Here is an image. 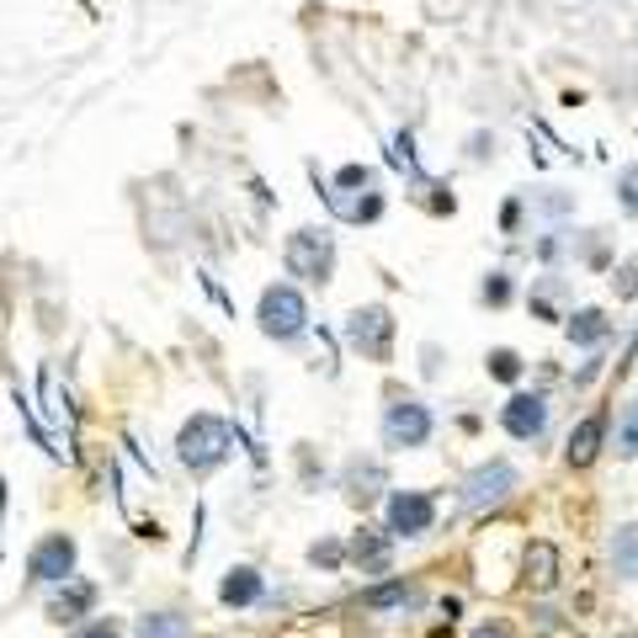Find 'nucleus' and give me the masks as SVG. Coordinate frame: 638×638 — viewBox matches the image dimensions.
Returning a JSON list of instances; mask_svg holds the SVG:
<instances>
[{"instance_id": "12", "label": "nucleus", "mask_w": 638, "mask_h": 638, "mask_svg": "<svg viewBox=\"0 0 638 638\" xmlns=\"http://www.w3.org/2000/svg\"><path fill=\"white\" fill-rule=\"evenodd\" d=\"M218 596H224L229 607H250V602L261 596V575H256V570H235V575L218 585Z\"/></svg>"}, {"instance_id": "16", "label": "nucleus", "mask_w": 638, "mask_h": 638, "mask_svg": "<svg viewBox=\"0 0 638 638\" xmlns=\"http://www.w3.org/2000/svg\"><path fill=\"white\" fill-rule=\"evenodd\" d=\"M553 570H559L553 548H548V543H532V553H527V580H532V585H553Z\"/></svg>"}, {"instance_id": "1", "label": "nucleus", "mask_w": 638, "mask_h": 638, "mask_svg": "<svg viewBox=\"0 0 638 638\" xmlns=\"http://www.w3.org/2000/svg\"><path fill=\"white\" fill-rule=\"evenodd\" d=\"M229 453V425L224 421H213V415H197V421L182 431V463L186 468H213L218 457Z\"/></svg>"}, {"instance_id": "18", "label": "nucleus", "mask_w": 638, "mask_h": 638, "mask_svg": "<svg viewBox=\"0 0 638 638\" xmlns=\"http://www.w3.org/2000/svg\"><path fill=\"white\" fill-rule=\"evenodd\" d=\"M352 553H357V564H372V570H383V564H389V543H378V538H357Z\"/></svg>"}, {"instance_id": "10", "label": "nucleus", "mask_w": 638, "mask_h": 638, "mask_svg": "<svg viewBox=\"0 0 638 638\" xmlns=\"http://www.w3.org/2000/svg\"><path fill=\"white\" fill-rule=\"evenodd\" d=\"M602 431H607V415H585V421H580V431L570 436V463H575V468H585L591 457L602 453Z\"/></svg>"}, {"instance_id": "5", "label": "nucleus", "mask_w": 638, "mask_h": 638, "mask_svg": "<svg viewBox=\"0 0 638 638\" xmlns=\"http://www.w3.org/2000/svg\"><path fill=\"white\" fill-rule=\"evenodd\" d=\"M346 335H352V346L357 352H367V357H389V335H394V320H389V309H357L352 314V325H346Z\"/></svg>"}, {"instance_id": "22", "label": "nucleus", "mask_w": 638, "mask_h": 638, "mask_svg": "<svg viewBox=\"0 0 638 638\" xmlns=\"http://www.w3.org/2000/svg\"><path fill=\"white\" fill-rule=\"evenodd\" d=\"M474 638H517L506 623H485V628H474Z\"/></svg>"}, {"instance_id": "6", "label": "nucleus", "mask_w": 638, "mask_h": 638, "mask_svg": "<svg viewBox=\"0 0 638 638\" xmlns=\"http://www.w3.org/2000/svg\"><path fill=\"white\" fill-rule=\"evenodd\" d=\"M261 325H267V335H299L304 331V299H299L293 288H267Z\"/></svg>"}, {"instance_id": "21", "label": "nucleus", "mask_w": 638, "mask_h": 638, "mask_svg": "<svg viewBox=\"0 0 638 638\" xmlns=\"http://www.w3.org/2000/svg\"><path fill=\"white\" fill-rule=\"evenodd\" d=\"M638 453V415H628V425H623V457Z\"/></svg>"}, {"instance_id": "3", "label": "nucleus", "mask_w": 638, "mask_h": 638, "mask_svg": "<svg viewBox=\"0 0 638 638\" xmlns=\"http://www.w3.org/2000/svg\"><path fill=\"white\" fill-rule=\"evenodd\" d=\"M431 521H436V506L421 489H399L389 500V532L394 538H421V532H431Z\"/></svg>"}, {"instance_id": "14", "label": "nucleus", "mask_w": 638, "mask_h": 638, "mask_svg": "<svg viewBox=\"0 0 638 638\" xmlns=\"http://www.w3.org/2000/svg\"><path fill=\"white\" fill-rule=\"evenodd\" d=\"M91 602H96L91 585H69L64 596H54V602H48V617H54V623H75V617L91 607Z\"/></svg>"}, {"instance_id": "13", "label": "nucleus", "mask_w": 638, "mask_h": 638, "mask_svg": "<svg viewBox=\"0 0 638 638\" xmlns=\"http://www.w3.org/2000/svg\"><path fill=\"white\" fill-rule=\"evenodd\" d=\"M139 638H192V623L176 612H150L139 617Z\"/></svg>"}, {"instance_id": "8", "label": "nucleus", "mask_w": 638, "mask_h": 638, "mask_svg": "<svg viewBox=\"0 0 638 638\" xmlns=\"http://www.w3.org/2000/svg\"><path fill=\"white\" fill-rule=\"evenodd\" d=\"M506 431L511 436H521V442H532V436H543V425H548V399L538 394H517L511 404H506Z\"/></svg>"}, {"instance_id": "19", "label": "nucleus", "mask_w": 638, "mask_h": 638, "mask_svg": "<svg viewBox=\"0 0 638 638\" xmlns=\"http://www.w3.org/2000/svg\"><path fill=\"white\" fill-rule=\"evenodd\" d=\"M489 372H495V378H517L521 372L517 352H495V357H489Z\"/></svg>"}, {"instance_id": "9", "label": "nucleus", "mask_w": 638, "mask_h": 638, "mask_svg": "<svg viewBox=\"0 0 638 638\" xmlns=\"http://www.w3.org/2000/svg\"><path fill=\"white\" fill-rule=\"evenodd\" d=\"M288 267L299 277H314V282H320V277L331 272V240H320L314 229H304L299 240L288 245Z\"/></svg>"}, {"instance_id": "15", "label": "nucleus", "mask_w": 638, "mask_h": 638, "mask_svg": "<svg viewBox=\"0 0 638 638\" xmlns=\"http://www.w3.org/2000/svg\"><path fill=\"white\" fill-rule=\"evenodd\" d=\"M363 602H367L372 612H383V607H410V602H415V585H404V580H389V585L367 591Z\"/></svg>"}, {"instance_id": "11", "label": "nucleus", "mask_w": 638, "mask_h": 638, "mask_svg": "<svg viewBox=\"0 0 638 638\" xmlns=\"http://www.w3.org/2000/svg\"><path fill=\"white\" fill-rule=\"evenodd\" d=\"M612 570L623 580H638V521L612 532Z\"/></svg>"}, {"instance_id": "4", "label": "nucleus", "mask_w": 638, "mask_h": 638, "mask_svg": "<svg viewBox=\"0 0 638 638\" xmlns=\"http://www.w3.org/2000/svg\"><path fill=\"white\" fill-rule=\"evenodd\" d=\"M511 489H517V468H511V463H489V468H479V474H468L463 506H468V511H485V506H495V500H506Z\"/></svg>"}, {"instance_id": "17", "label": "nucleus", "mask_w": 638, "mask_h": 638, "mask_svg": "<svg viewBox=\"0 0 638 638\" xmlns=\"http://www.w3.org/2000/svg\"><path fill=\"white\" fill-rule=\"evenodd\" d=\"M570 335H575L580 346H591V340H602V335H607V320H602L596 309H580L575 325H570Z\"/></svg>"}, {"instance_id": "20", "label": "nucleus", "mask_w": 638, "mask_h": 638, "mask_svg": "<svg viewBox=\"0 0 638 638\" xmlns=\"http://www.w3.org/2000/svg\"><path fill=\"white\" fill-rule=\"evenodd\" d=\"M75 638H122V634H118V623H112V617H101V623H91V628H80Z\"/></svg>"}, {"instance_id": "2", "label": "nucleus", "mask_w": 638, "mask_h": 638, "mask_svg": "<svg viewBox=\"0 0 638 638\" xmlns=\"http://www.w3.org/2000/svg\"><path fill=\"white\" fill-rule=\"evenodd\" d=\"M425 436H431V410H425L421 399L389 404V415H383V442L389 447H421Z\"/></svg>"}, {"instance_id": "7", "label": "nucleus", "mask_w": 638, "mask_h": 638, "mask_svg": "<svg viewBox=\"0 0 638 638\" xmlns=\"http://www.w3.org/2000/svg\"><path fill=\"white\" fill-rule=\"evenodd\" d=\"M69 570H75V538L54 532V538H43V543L32 548V559H28L32 580H69Z\"/></svg>"}]
</instances>
